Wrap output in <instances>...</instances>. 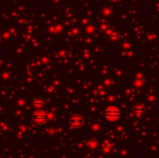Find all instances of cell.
<instances>
[{
    "label": "cell",
    "instance_id": "cell-4",
    "mask_svg": "<svg viewBox=\"0 0 159 158\" xmlns=\"http://www.w3.org/2000/svg\"><path fill=\"white\" fill-rule=\"evenodd\" d=\"M144 111V108H143V106L141 104H139V105H137V106L134 108V112L136 113V114H141Z\"/></svg>",
    "mask_w": 159,
    "mask_h": 158
},
{
    "label": "cell",
    "instance_id": "cell-3",
    "mask_svg": "<svg viewBox=\"0 0 159 158\" xmlns=\"http://www.w3.org/2000/svg\"><path fill=\"white\" fill-rule=\"evenodd\" d=\"M69 123H70V125L72 126V127H75V128H79L83 125V118L80 116V115H74L73 117H71L70 120H69Z\"/></svg>",
    "mask_w": 159,
    "mask_h": 158
},
{
    "label": "cell",
    "instance_id": "cell-2",
    "mask_svg": "<svg viewBox=\"0 0 159 158\" xmlns=\"http://www.w3.org/2000/svg\"><path fill=\"white\" fill-rule=\"evenodd\" d=\"M32 118L35 123H37V124H42V123H44L48 120V116L47 113H45L43 111H38V112H35L33 114Z\"/></svg>",
    "mask_w": 159,
    "mask_h": 158
},
{
    "label": "cell",
    "instance_id": "cell-1",
    "mask_svg": "<svg viewBox=\"0 0 159 158\" xmlns=\"http://www.w3.org/2000/svg\"><path fill=\"white\" fill-rule=\"evenodd\" d=\"M104 117L110 122H115L121 117V111L116 106H109L103 112Z\"/></svg>",
    "mask_w": 159,
    "mask_h": 158
}]
</instances>
